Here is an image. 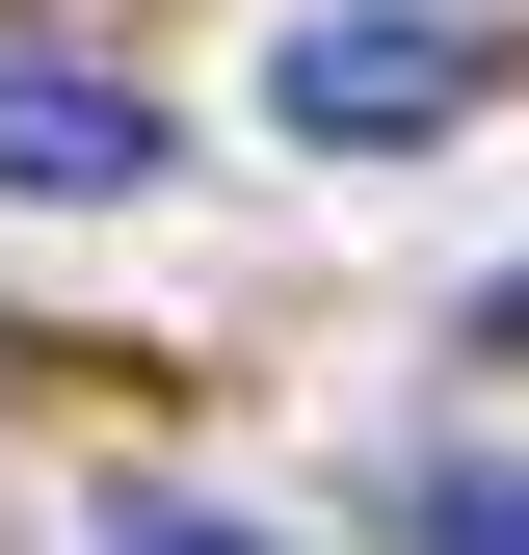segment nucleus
I'll use <instances>...</instances> for the list:
<instances>
[{"label":"nucleus","instance_id":"nucleus-4","mask_svg":"<svg viewBox=\"0 0 529 555\" xmlns=\"http://www.w3.org/2000/svg\"><path fill=\"white\" fill-rule=\"evenodd\" d=\"M106 555H264L238 503H106Z\"/></svg>","mask_w":529,"mask_h":555},{"label":"nucleus","instance_id":"nucleus-1","mask_svg":"<svg viewBox=\"0 0 529 555\" xmlns=\"http://www.w3.org/2000/svg\"><path fill=\"white\" fill-rule=\"evenodd\" d=\"M503 80V27L477 0H318L292 53H264V132H318V159H397V132H450Z\"/></svg>","mask_w":529,"mask_h":555},{"label":"nucleus","instance_id":"nucleus-2","mask_svg":"<svg viewBox=\"0 0 529 555\" xmlns=\"http://www.w3.org/2000/svg\"><path fill=\"white\" fill-rule=\"evenodd\" d=\"M0 185H53V212H106V185H159V106H132L106 53H0Z\"/></svg>","mask_w":529,"mask_h":555},{"label":"nucleus","instance_id":"nucleus-3","mask_svg":"<svg viewBox=\"0 0 529 555\" xmlns=\"http://www.w3.org/2000/svg\"><path fill=\"white\" fill-rule=\"evenodd\" d=\"M424 555H529V476H477V450H424Z\"/></svg>","mask_w":529,"mask_h":555}]
</instances>
